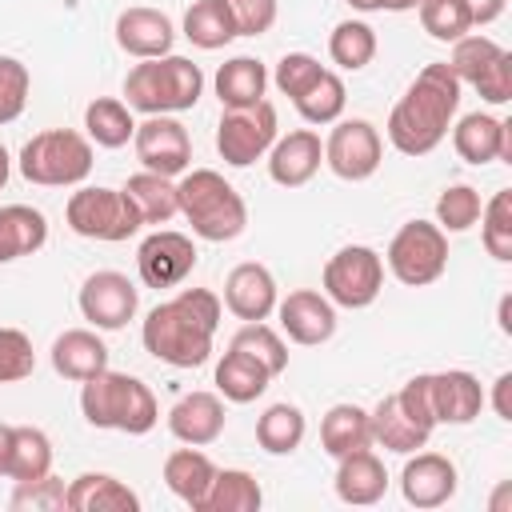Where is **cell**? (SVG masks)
Segmentation results:
<instances>
[{
  "label": "cell",
  "mask_w": 512,
  "mask_h": 512,
  "mask_svg": "<svg viewBox=\"0 0 512 512\" xmlns=\"http://www.w3.org/2000/svg\"><path fill=\"white\" fill-rule=\"evenodd\" d=\"M220 296L208 288H180L172 300H160L144 324L140 340L160 364L172 368H200L212 356V340L220 328Z\"/></svg>",
  "instance_id": "6da1fadb"
},
{
  "label": "cell",
  "mask_w": 512,
  "mask_h": 512,
  "mask_svg": "<svg viewBox=\"0 0 512 512\" xmlns=\"http://www.w3.org/2000/svg\"><path fill=\"white\" fill-rule=\"evenodd\" d=\"M460 80L448 64H424L404 96L388 112V144L404 156H428L448 136L456 108H460Z\"/></svg>",
  "instance_id": "7a4b0ae2"
},
{
  "label": "cell",
  "mask_w": 512,
  "mask_h": 512,
  "mask_svg": "<svg viewBox=\"0 0 512 512\" xmlns=\"http://www.w3.org/2000/svg\"><path fill=\"white\" fill-rule=\"evenodd\" d=\"M80 412L92 428H108V432H128V436H144L156 428L160 420V404L152 396V388L128 372H96L84 380L80 388Z\"/></svg>",
  "instance_id": "3957f363"
},
{
  "label": "cell",
  "mask_w": 512,
  "mask_h": 512,
  "mask_svg": "<svg viewBox=\"0 0 512 512\" xmlns=\"http://www.w3.org/2000/svg\"><path fill=\"white\" fill-rule=\"evenodd\" d=\"M204 92V72L200 64H192L188 56H156V60H140L132 64V72L124 76V104L132 112L144 116H176L196 108Z\"/></svg>",
  "instance_id": "277c9868"
},
{
  "label": "cell",
  "mask_w": 512,
  "mask_h": 512,
  "mask_svg": "<svg viewBox=\"0 0 512 512\" xmlns=\"http://www.w3.org/2000/svg\"><path fill=\"white\" fill-rule=\"evenodd\" d=\"M180 216L192 224V232L208 244L236 240L248 228V204L244 196L216 172V168H192L176 184Z\"/></svg>",
  "instance_id": "5b68a950"
},
{
  "label": "cell",
  "mask_w": 512,
  "mask_h": 512,
  "mask_svg": "<svg viewBox=\"0 0 512 512\" xmlns=\"http://www.w3.org/2000/svg\"><path fill=\"white\" fill-rule=\"evenodd\" d=\"M20 176L40 188H72L84 184L96 156L92 140L76 128H44L20 148Z\"/></svg>",
  "instance_id": "8992f818"
},
{
  "label": "cell",
  "mask_w": 512,
  "mask_h": 512,
  "mask_svg": "<svg viewBox=\"0 0 512 512\" xmlns=\"http://www.w3.org/2000/svg\"><path fill=\"white\" fill-rule=\"evenodd\" d=\"M384 264L404 288H428L448 268V232L432 220H408L388 240Z\"/></svg>",
  "instance_id": "52a82bcc"
},
{
  "label": "cell",
  "mask_w": 512,
  "mask_h": 512,
  "mask_svg": "<svg viewBox=\"0 0 512 512\" xmlns=\"http://www.w3.org/2000/svg\"><path fill=\"white\" fill-rule=\"evenodd\" d=\"M64 220L84 240L120 244L144 228L136 204L124 196V188H76L64 204Z\"/></svg>",
  "instance_id": "ba28073f"
},
{
  "label": "cell",
  "mask_w": 512,
  "mask_h": 512,
  "mask_svg": "<svg viewBox=\"0 0 512 512\" xmlns=\"http://www.w3.org/2000/svg\"><path fill=\"white\" fill-rule=\"evenodd\" d=\"M324 296L336 308H368L376 304L380 288H384V260L376 248L368 244H344L340 252L328 256L324 264Z\"/></svg>",
  "instance_id": "9c48e42d"
},
{
  "label": "cell",
  "mask_w": 512,
  "mask_h": 512,
  "mask_svg": "<svg viewBox=\"0 0 512 512\" xmlns=\"http://www.w3.org/2000/svg\"><path fill=\"white\" fill-rule=\"evenodd\" d=\"M448 68L456 72L460 84L476 88L488 104H508L512 100V56L480 32H468L452 44V60Z\"/></svg>",
  "instance_id": "30bf717a"
},
{
  "label": "cell",
  "mask_w": 512,
  "mask_h": 512,
  "mask_svg": "<svg viewBox=\"0 0 512 512\" xmlns=\"http://www.w3.org/2000/svg\"><path fill=\"white\" fill-rule=\"evenodd\" d=\"M276 136H280V120L268 100H260L252 108H224V116L216 124V152L224 156V164L248 168L260 156H268Z\"/></svg>",
  "instance_id": "8fae6325"
},
{
  "label": "cell",
  "mask_w": 512,
  "mask_h": 512,
  "mask_svg": "<svg viewBox=\"0 0 512 512\" xmlns=\"http://www.w3.org/2000/svg\"><path fill=\"white\" fill-rule=\"evenodd\" d=\"M380 160H384V140H380L372 120L352 116V120L332 124V132L324 140V164L332 168V176H340L348 184H360V180L376 176Z\"/></svg>",
  "instance_id": "7c38bea8"
},
{
  "label": "cell",
  "mask_w": 512,
  "mask_h": 512,
  "mask_svg": "<svg viewBox=\"0 0 512 512\" xmlns=\"http://www.w3.org/2000/svg\"><path fill=\"white\" fill-rule=\"evenodd\" d=\"M76 304H80V316H84L96 332H116V328H124L128 320H136V312H140V288H136L124 272L100 268V272H92V276L80 284Z\"/></svg>",
  "instance_id": "4fadbf2b"
},
{
  "label": "cell",
  "mask_w": 512,
  "mask_h": 512,
  "mask_svg": "<svg viewBox=\"0 0 512 512\" xmlns=\"http://www.w3.org/2000/svg\"><path fill=\"white\" fill-rule=\"evenodd\" d=\"M136 160L156 176H184L192 164V136L176 116H148L132 132Z\"/></svg>",
  "instance_id": "5bb4252c"
},
{
  "label": "cell",
  "mask_w": 512,
  "mask_h": 512,
  "mask_svg": "<svg viewBox=\"0 0 512 512\" xmlns=\"http://www.w3.org/2000/svg\"><path fill=\"white\" fill-rule=\"evenodd\" d=\"M192 268H196V244L184 232L156 228L136 248V272L148 288H176L192 276Z\"/></svg>",
  "instance_id": "9a60e30c"
},
{
  "label": "cell",
  "mask_w": 512,
  "mask_h": 512,
  "mask_svg": "<svg viewBox=\"0 0 512 512\" xmlns=\"http://www.w3.org/2000/svg\"><path fill=\"white\" fill-rule=\"evenodd\" d=\"M276 316H280V332L304 348H316L336 332V304L316 288H296L284 300H276Z\"/></svg>",
  "instance_id": "2e32d148"
},
{
  "label": "cell",
  "mask_w": 512,
  "mask_h": 512,
  "mask_svg": "<svg viewBox=\"0 0 512 512\" xmlns=\"http://www.w3.org/2000/svg\"><path fill=\"white\" fill-rule=\"evenodd\" d=\"M456 484H460V472L448 456L440 452H408L404 468H400V496L412 504V508H440L456 496Z\"/></svg>",
  "instance_id": "e0dca14e"
},
{
  "label": "cell",
  "mask_w": 512,
  "mask_h": 512,
  "mask_svg": "<svg viewBox=\"0 0 512 512\" xmlns=\"http://www.w3.org/2000/svg\"><path fill=\"white\" fill-rule=\"evenodd\" d=\"M116 44L120 52L136 56V60H156L168 56L176 44V24L168 12L148 8V4H132L116 16Z\"/></svg>",
  "instance_id": "ac0fdd59"
},
{
  "label": "cell",
  "mask_w": 512,
  "mask_h": 512,
  "mask_svg": "<svg viewBox=\"0 0 512 512\" xmlns=\"http://www.w3.org/2000/svg\"><path fill=\"white\" fill-rule=\"evenodd\" d=\"M276 300H280L276 276H272L264 264H256V260H244V264H236V268L224 276V300H220V304H224L236 320H244V324L268 320V316L276 312Z\"/></svg>",
  "instance_id": "d6986e66"
},
{
  "label": "cell",
  "mask_w": 512,
  "mask_h": 512,
  "mask_svg": "<svg viewBox=\"0 0 512 512\" xmlns=\"http://www.w3.org/2000/svg\"><path fill=\"white\" fill-rule=\"evenodd\" d=\"M452 148L476 168L492 160L512 164V120H500L492 112H468L452 128Z\"/></svg>",
  "instance_id": "ffe728a7"
},
{
  "label": "cell",
  "mask_w": 512,
  "mask_h": 512,
  "mask_svg": "<svg viewBox=\"0 0 512 512\" xmlns=\"http://www.w3.org/2000/svg\"><path fill=\"white\" fill-rule=\"evenodd\" d=\"M324 164V144L320 132L312 128H292L288 136H276L268 148V176L280 188H300L308 184Z\"/></svg>",
  "instance_id": "44dd1931"
},
{
  "label": "cell",
  "mask_w": 512,
  "mask_h": 512,
  "mask_svg": "<svg viewBox=\"0 0 512 512\" xmlns=\"http://www.w3.org/2000/svg\"><path fill=\"white\" fill-rule=\"evenodd\" d=\"M428 396H432V416L436 424H472L480 416L484 388L472 372L448 368V372H428Z\"/></svg>",
  "instance_id": "7402d4cb"
},
{
  "label": "cell",
  "mask_w": 512,
  "mask_h": 512,
  "mask_svg": "<svg viewBox=\"0 0 512 512\" xmlns=\"http://www.w3.org/2000/svg\"><path fill=\"white\" fill-rule=\"evenodd\" d=\"M168 432L180 444L208 448L224 432V400L220 392H188L168 408Z\"/></svg>",
  "instance_id": "603a6c76"
},
{
  "label": "cell",
  "mask_w": 512,
  "mask_h": 512,
  "mask_svg": "<svg viewBox=\"0 0 512 512\" xmlns=\"http://www.w3.org/2000/svg\"><path fill=\"white\" fill-rule=\"evenodd\" d=\"M52 368L64 380L84 384L88 376L108 368V344L100 340L96 328H68V332H60L52 340Z\"/></svg>",
  "instance_id": "cb8c5ba5"
},
{
  "label": "cell",
  "mask_w": 512,
  "mask_h": 512,
  "mask_svg": "<svg viewBox=\"0 0 512 512\" xmlns=\"http://www.w3.org/2000/svg\"><path fill=\"white\" fill-rule=\"evenodd\" d=\"M332 484H336V496L344 504H376L388 492V472L372 448H360V452H348L336 460Z\"/></svg>",
  "instance_id": "d4e9b609"
},
{
  "label": "cell",
  "mask_w": 512,
  "mask_h": 512,
  "mask_svg": "<svg viewBox=\"0 0 512 512\" xmlns=\"http://www.w3.org/2000/svg\"><path fill=\"white\" fill-rule=\"evenodd\" d=\"M140 496L112 472H80L68 484V512H136Z\"/></svg>",
  "instance_id": "484cf974"
},
{
  "label": "cell",
  "mask_w": 512,
  "mask_h": 512,
  "mask_svg": "<svg viewBox=\"0 0 512 512\" xmlns=\"http://www.w3.org/2000/svg\"><path fill=\"white\" fill-rule=\"evenodd\" d=\"M48 244V220L32 204H4L0 208V264L32 256Z\"/></svg>",
  "instance_id": "4316f807"
},
{
  "label": "cell",
  "mask_w": 512,
  "mask_h": 512,
  "mask_svg": "<svg viewBox=\"0 0 512 512\" xmlns=\"http://www.w3.org/2000/svg\"><path fill=\"white\" fill-rule=\"evenodd\" d=\"M268 384H272V372L256 356H248V352L228 344V352L216 364V392L224 400H232V404H252V400H260L268 392Z\"/></svg>",
  "instance_id": "83f0119b"
},
{
  "label": "cell",
  "mask_w": 512,
  "mask_h": 512,
  "mask_svg": "<svg viewBox=\"0 0 512 512\" xmlns=\"http://www.w3.org/2000/svg\"><path fill=\"white\" fill-rule=\"evenodd\" d=\"M216 96L220 108H252L268 92V68L256 56H232L216 68Z\"/></svg>",
  "instance_id": "f1b7e54d"
},
{
  "label": "cell",
  "mask_w": 512,
  "mask_h": 512,
  "mask_svg": "<svg viewBox=\"0 0 512 512\" xmlns=\"http://www.w3.org/2000/svg\"><path fill=\"white\" fill-rule=\"evenodd\" d=\"M368 420H372V444H380L384 452H396V456H408V452L424 448L428 436H432L428 428H420V424L400 408L396 392L384 396V400L368 412Z\"/></svg>",
  "instance_id": "f546056e"
},
{
  "label": "cell",
  "mask_w": 512,
  "mask_h": 512,
  "mask_svg": "<svg viewBox=\"0 0 512 512\" xmlns=\"http://www.w3.org/2000/svg\"><path fill=\"white\" fill-rule=\"evenodd\" d=\"M212 476H216V464L200 448H192V444L168 452V460H164V484H168V492L176 500H184L192 512H200V500H204Z\"/></svg>",
  "instance_id": "4dcf8cb0"
},
{
  "label": "cell",
  "mask_w": 512,
  "mask_h": 512,
  "mask_svg": "<svg viewBox=\"0 0 512 512\" xmlns=\"http://www.w3.org/2000/svg\"><path fill=\"white\" fill-rule=\"evenodd\" d=\"M320 448L340 460L348 452H360V448H372V420L360 404H332L320 420Z\"/></svg>",
  "instance_id": "1f68e13d"
},
{
  "label": "cell",
  "mask_w": 512,
  "mask_h": 512,
  "mask_svg": "<svg viewBox=\"0 0 512 512\" xmlns=\"http://www.w3.org/2000/svg\"><path fill=\"white\" fill-rule=\"evenodd\" d=\"M304 432H308V420L296 404L280 400V404H268L256 420V444L268 452V456H292L300 444H304Z\"/></svg>",
  "instance_id": "d6a6232c"
},
{
  "label": "cell",
  "mask_w": 512,
  "mask_h": 512,
  "mask_svg": "<svg viewBox=\"0 0 512 512\" xmlns=\"http://www.w3.org/2000/svg\"><path fill=\"white\" fill-rule=\"evenodd\" d=\"M264 504V492L256 484L252 472L244 468H216L204 500H200V512H256Z\"/></svg>",
  "instance_id": "836d02e7"
},
{
  "label": "cell",
  "mask_w": 512,
  "mask_h": 512,
  "mask_svg": "<svg viewBox=\"0 0 512 512\" xmlns=\"http://www.w3.org/2000/svg\"><path fill=\"white\" fill-rule=\"evenodd\" d=\"M136 132V116L124 100L116 96H96L88 108H84V136L96 144V148H124Z\"/></svg>",
  "instance_id": "e575fe53"
},
{
  "label": "cell",
  "mask_w": 512,
  "mask_h": 512,
  "mask_svg": "<svg viewBox=\"0 0 512 512\" xmlns=\"http://www.w3.org/2000/svg\"><path fill=\"white\" fill-rule=\"evenodd\" d=\"M180 28H184V40L204 52H216L236 40V24H232V12L224 0H192Z\"/></svg>",
  "instance_id": "d590c367"
},
{
  "label": "cell",
  "mask_w": 512,
  "mask_h": 512,
  "mask_svg": "<svg viewBox=\"0 0 512 512\" xmlns=\"http://www.w3.org/2000/svg\"><path fill=\"white\" fill-rule=\"evenodd\" d=\"M52 472V440L44 428L12 424L8 444V480H40Z\"/></svg>",
  "instance_id": "8d00e7d4"
},
{
  "label": "cell",
  "mask_w": 512,
  "mask_h": 512,
  "mask_svg": "<svg viewBox=\"0 0 512 512\" xmlns=\"http://www.w3.org/2000/svg\"><path fill=\"white\" fill-rule=\"evenodd\" d=\"M124 196L136 204V212H140V220H144V224H168V220L180 212V200H176V184H172V176L136 172V176H128Z\"/></svg>",
  "instance_id": "74e56055"
},
{
  "label": "cell",
  "mask_w": 512,
  "mask_h": 512,
  "mask_svg": "<svg viewBox=\"0 0 512 512\" xmlns=\"http://www.w3.org/2000/svg\"><path fill=\"white\" fill-rule=\"evenodd\" d=\"M328 56L344 72L368 68L372 56H376V32H372V24H364V20H340L332 28V36H328Z\"/></svg>",
  "instance_id": "f35d334b"
},
{
  "label": "cell",
  "mask_w": 512,
  "mask_h": 512,
  "mask_svg": "<svg viewBox=\"0 0 512 512\" xmlns=\"http://www.w3.org/2000/svg\"><path fill=\"white\" fill-rule=\"evenodd\" d=\"M292 104H296V112H300L304 124H336L340 112H344V104H348V92H344V80L324 68L320 80L304 96H296Z\"/></svg>",
  "instance_id": "ab89813d"
},
{
  "label": "cell",
  "mask_w": 512,
  "mask_h": 512,
  "mask_svg": "<svg viewBox=\"0 0 512 512\" xmlns=\"http://www.w3.org/2000/svg\"><path fill=\"white\" fill-rule=\"evenodd\" d=\"M480 240L492 260H500V264L512 260V188H500L480 208Z\"/></svg>",
  "instance_id": "60d3db41"
},
{
  "label": "cell",
  "mask_w": 512,
  "mask_h": 512,
  "mask_svg": "<svg viewBox=\"0 0 512 512\" xmlns=\"http://www.w3.org/2000/svg\"><path fill=\"white\" fill-rule=\"evenodd\" d=\"M416 12H420V24H424V32H428L432 40L456 44L460 36L472 32L468 0H420Z\"/></svg>",
  "instance_id": "b9f144b4"
},
{
  "label": "cell",
  "mask_w": 512,
  "mask_h": 512,
  "mask_svg": "<svg viewBox=\"0 0 512 512\" xmlns=\"http://www.w3.org/2000/svg\"><path fill=\"white\" fill-rule=\"evenodd\" d=\"M232 348H240V352L256 356V360L272 372V380L288 368V344H284V340H280V332H276V328H268L264 320L244 324V328L232 336Z\"/></svg>",
  "instance_id": "7bdbcfd3"
},
{
  "label": "cell",
  "mask_w": 512,
  "mask_h": 512,
  "mask_svg": "<svg viewBox=\"0 0 512 512\" xmlns=\"http://www.w3.org/2000/svg\"><path fill=\"white\" fill-rule=\"evenodd\" d=\"M480 208H484V200L472 184H452L436 200V224L444 232H468L480 220Z\"/></svg>",
  "instance_id": "ee69618b"
},
{
  "label": "cell",
  "mask_w": 512,
  "mask_h": 512,
  "mask_svg": "<svg viewBox=\"0 0 512 512\" xmlns=\"http://www.w3.org/2000/svg\"><path fill=\"white\" fill-rule=\"evenodd\" d=\"M16 512H64L68 508V484L56 480L52 472L40 480H16V492L8 500Z\"/></svg>",
  "instance_id": "f6af8a7d"
},
{
  "label": "cell",
  "mask_w": 512,
  "mask_h": 512,
  "mask_svg": "<svg viewBox=\"0 0 512 512\" xmlns=\"http://www.w3.org/2000/svg\"><path fill=\"white\" fill-rule=\"evenodd\" d=\"M28 92H32L28 64H20L16 56H0V128L20 120V112L28 108Z\"/></svg>",
  "instance_id": "bcb514c9"
},
{
  "label": "cell",
  "mask_w": 512,
  "mask_h": 512,
  "mask_svg": "<svg viewBox=\"0 0 512 512\" xmlns=\"http://www.w3.org/2000/svg\"><path fill=\"white\" fill-rule=\"evenodd\" d=\"M320 72H324V64L312 56V52H284L280 56V64H276V72L268 76L288 100H296V96H304L316 80H320Z\"/></svg>",
  "instance_id": "7dc6e473"
},
{
  "label": "cell",
  "mask_w": 512,
  "mask_h": 512,
  "mask_svg": "<svg viewBox=\"0 0 512 512\" xmlns=\"http://www.w3.org/2000/svg\"><path fill=\"white\" fill-rule=\"evenodd\" d=\"M32 368H36L32 340L20 328H0V384H16L32 376Z\"/></svg>",
  "instance_id": "c3c4849f"
},
{
  "label": "cell",
  "mask_w": 512,
  "mask_h": 512,
  "mask_svg": "<svg viewBox=\"0 0 512 512\" xmlns=\"http://www.w3.org/2000/svg\"><path fill=\"white\" fill-rule=\"evenodd\" d=\"M236 24V36H264L276 24L280 4L276 0H224Z\"/></svg>",
  "instance_id": "681fc988"
},
{
  "label": "cell",
  "mask_w": 512,
  "mask_h": 512,
  "mask_svg": "<svg viewBox=\"0 0 512 512\" xmlns=\"http://www.w3.org/2000/svg\"><path fill=\"white\" fill-rule=\"evenodd\" d=\"M396 400H400V408L420 424V428H436V416H432V396H428V372H420V376H412L400 392H396Z\"/></svg>",
  "instance_id": "f907efd6"
},
{
  "label": "cell",
  "mask_w": 512,
  "mask_h": 512,
  "mask_svg": "<svg viewBox=\"0 0 512 512\" xmlns=\"http://www.w3.org/2000/svg\"><path fill=\"white\" fill-rule=\"evenodd\" d=\"M504 4H508V0H468V12H472V28L500 20V16H504Z\"/></svg>",
  "instance_id": "816d5d0a"
},
{
  "label": "cell",
  "mask_w": 512,
  "mask_h": 512,
  "mask_svg": "<svg viewBox=\"0 0 512 512\" xmlns=\"http://www.w3.org/2000/svg\"><path fill=\"white\" fill-rule=\"evenodd\" d=\"M508 392H512V372H500L496 384H492V408L500 420H512V404H508Z\"/></svg>",
  "instance_id": "f5cc1de1"
},
{
  "label": "cell",
  "mask_w": 512,
  "mask_h": 512,
  "mask_svg": "<svg viewBox=\"0 0 512 512\" xmlns=\"http://www.w3.org/2000/svg\"><path fill=\"white\" fill-rule=\"evenodd\" d=\"M356 12H412L420 0H348Z\"/></svg>",
  "instance_id": "db71d44e"
},
{
  "label": "cell",
  "mask_w": 512,
  "mask_h": 512,
  "mask_svg": "<svg viewBox=\"0 0 512 512\" xmlns=\"http://www.w3.org/2000/svg\"><path fill=\"white\" fill-rule=\"evenodd\" d=\"M8 444H12V424H0V476H8Z\"/></svg>",
  "instance_id": "11a10c76"
},
{
  "label": "cell",
  "mask_w": 512,
  "mask_h": 512,
  "mask_svg": "<svg viewBox=\"0 0 512 512\" xmlns=\"http://www.w3.org/2000/svg\"><path fill=\"white\" fill-rule=\"evenodd\" d=\"M8 176H12V156H8V148L0 144V192H4V184H8Z\"/></svg>",
  "instance_id": "9f6ffc18"
},
{
  "label": "cell",
  "mask_w": 512,
  "mask_h": 512,
  "mask_svg": "<svg viewBox=\"0 0 512 512\" xmlns=\"http://www.w3.org/2000/svg\"><path fill=\"white\" fill-rule=\"evenodd\" d=\"M508 308H512V296H504V300H500V332H504V336H512V320H508Z\"/></svg>",
  "instance_id": "6f0895ef"
}]
</instances>
